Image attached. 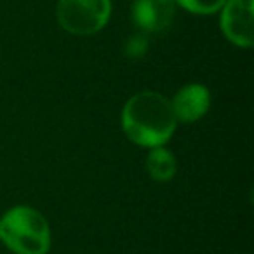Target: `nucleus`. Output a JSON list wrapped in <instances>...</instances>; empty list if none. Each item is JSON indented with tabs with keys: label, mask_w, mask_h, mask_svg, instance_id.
<instances>
[{
	"label": "nucleus",
	"mask_w": 254,
	"mask_h": 254,
	"mask_svg": "<svg viewBox=\"0 0 254 254\" xmlns=\"http://www.w3.org/2000/svg\"><path fill=\"white\" fill-rule=\"evenodd\" d=\"M176 122L169 99L152 91L132 96L122 112V127L127 138L150 148L162 146L173 136Z\"/></svg>",
	"instance_id": "1"
},
{
	"label": "nucleus",
	"mask_w": 254,
	"mask_h": 254,
	"mask_svg": "<svg viewBox=\"0 0 254 254\" xmlns=\"http://www.w3.org/2000/svg\"><path fill=\"white\" fill-rule=\"evenodd\" d=\"M0 239L16 254H47L51 230L39 211L18 205L9 209L0 219Z\"/></svg>",
	"instance_id": "2"
},
{
	"label": "nucleus",
	"mask_w": 254,
	"mask_h": 254,
	"mask_svg": "<svg viewBox=\"0 0 254 254\" xmlns=\"http://www.w3.org/2000/svg\"><path fill=\"white\" fill-rule=\"evenodd\" d=\"M110 0H60L58 23L75 35H92L110 19Z\"/></svg>",
	"instance_id": "3"
},
{
	"label": "nucleus",
	"mask_w": 254,
	"mask_h": 254,
	"mask_svg": "<svg viewBox=\"0 0 254 254\" xmlns=\"http://www.w3.org/2000/svg\"><path fill=\"white\" fill-rule=\"evenodd\" d=\"M221 9V30L226 39L239 47L253 46L254 0H226Z\"/></svg>",
	"instance_id": "4"
},
{
	"label": "nucleus",
	"mask_w": 254,
	"mask_h": 254,
	"mask_svg": "<svg viewBox=\"0 0 254 254\" xmlns=\"http://www.w3.org/2000/svg\"><path fill=\"white\" fill-rule=\"evenodd\" d=\"M176 12L174 0H136L132 5V16L136 25L150 33L166 30Z\"/></svg>",
	"instance_id": "5"
},
{
	"label": "nucleus",
	"mask_w": 254,
	"mask_h": 254,
	"mask_svg": "<svg viewBox=\"0 0 254 254\" xmlns=\"http://www.w3.org/2000/svg\"><path fill=\"white\" fill-rule=\"evenodd\" d=\"M174 115L181 122H195L205 115L211 105V94L200 84H188L178 91L171 101Z\"/></svg>",
	"instance_id": "6"
},
{
	"label": "nucleus",
	"mask_w": 254,
	"mask_h": 254,
	"mask_svg": "<svg viewBox=\"0 0 254 254\" xmlns=\"http://www.w3.org/2000/svg\"><path fill=\"white\" fill-rule=\"evenodd\" d=\"M150 176L155 181H169L176 174V159L169 150L157 146L150 152L146 159Z\"/></svg>",
	"instance_id": "7"
},
{
	"label": "nucleus",
	"mask_w": 254,
	"mask_h": 254,
	"mask_svg": "<svg viewBox=\"0 0 254 254\" xmlns=\"http://www.w3.org/2000/svg\"><path fill=\"white\" fill-rule=\"evenodd\" d=\"M195 14H212L226 4V0H174Z\"/></svg>",
	"instance_id": "8"
}]
</instances>
